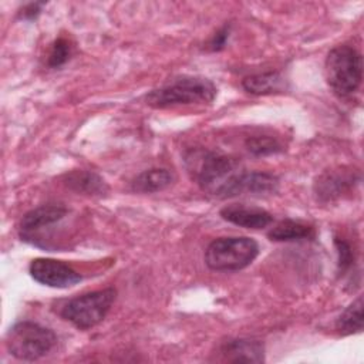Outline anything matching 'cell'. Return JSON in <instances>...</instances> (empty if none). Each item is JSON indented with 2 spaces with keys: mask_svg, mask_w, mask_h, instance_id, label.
Listing matches in <instances>:
<instances>
[{
  "mask_svg": "<svg viewBox=\"0 0 364 364\" xmlns=\"http://www.w3.org/2000/svg\"><path fill=\"white\" fill-rule=\"evenodd\" d=\"M65 183L73 191L84 192L88 195H102L107 191L102 178L90 171H74L68 173Z\"/></svg>",
  "mask_w": 364,
  "mask_h": 364,
  "instance_id": "cell-15",
  "label": "cell"
},
{
  "mask_svg": "<svg viewBox=\"0 0 364 364\" xmlns=\"http://www.w3.org/2000/svg\"><path fill=\"white\" fill-rule=\"evenodd\" d=\"M220 354L226 361L262 363L264 360V348L259 340L236 338L229 340L220 347Z\"/></svg>",
  "mask_w": 364,
  "mask_h": 364,
  "instance_id": "cell-11",
  "label": "cell"
},
{
  "mask_svg": "<svg viewBox=\"0 0 364 364\" xmlns=\"http://www.w3.org/2000/svg\"><path fill=\"white\" fill-rule=\"evenodd\" d=\"M267 237L274 242H291L314 237V229L306 223L284 219L270 229Z\"/></svg>",
  "mask_w": 364,
  "mask_h": 364,
  "instance_id": "cell-14",
  "label": "cell"
},
{
  "mask_svg": "<svg viewBox=\"0 0 364 364\" xmlns=\"http://www.w3.org/2000/svg\"><path fill=\"white\" fill-rule=\"evenodd\" d=\"M246 148L249 152H252L253 155H257V156L277 154L283 149L282 144L277 139L267 136V135L249 136L246 141Z\"/></svg>",
  "mask_w": 364,
  "mask_h": 364,
  "instance_id": "cell-17",
  "label": "cell"
},
{
  "mask_svg": "<svg viewBox=\"0 0 364 364\" xmlns=\"http://www.w3.org/2000/svg\"><path fill=\"white\" fill-rule=\"evenodd\" d=\"M220 216L222 219L246 229H263L273 222V216L267 210L237 203L222 208Z\"/></svg>",
  "mask_w": 364,
  "mask_h": 364,
  "instance_id": "cell-9",
  "label": "cell"
},
{
  "mask_svg": "<svg viewBox=\"0 0 364 364\" xmlns=\"http://www.w3.org/2000/svg\"><path fill=\"white\" fill-rule=\"evenodd\" d=\"M186 166L206 193L225 199L237 195H266L276 192L279 179L267 172H250L235 158L203 149L189 151Z\"/></svg>",
  "mask_w": 364,
  "mask_h": 364,
  "instance_id": "cell-1",
  "label": "cell"
},
{
  "mask_svg": "<svg viewBox=\"0 0 364 364\" xmlns=\"http://www.w3.org/2000/svg\"><path fill=\"white\" fill-rule=\"evenodd\" d=\"M57 346L55 333L34 321L16 323L6 336L9 353L23 361H34L46 357Z\"/></svg>",
  "mask_w": 364,
  "mask_h": 364,
  "instance_id": "cell-4",
  "label": "cell"
},
{
  "mask_svg": "<svg viewBox=\"0 0 364 364\" xmlns=\"http://www.w3.org/2000/svg\"><path fill=\"white\" fill-rule=\"evenodd\" d=\"M173 181L172 173L165 168H152L141 172L131 182V188L139 193H154L166 189Z\"/></svg>",
  "mask_w": 364,
  "mask_h": 364,
  "instance_id": "cell-13",
  "label": "cell"
},
{
  "mask_svg": "<svg viewBox=\"0 0 364 364\" xmlns=\"http://www.w3.org/2000/svg\"><path fill=\"white\" fill-rule=\"evenodd\" d=\"M44 6V3H30V4H26L21 11H20V16L21 18H26V20H33L36 18L40 11H41V7Z\"/></svg>",
  "mask_w": 364,
  "mask_h": 364,
  "instance_id": "cell-21",
  "label": "cell"
},
{
  "mask_svg": "<svg viewBox=\"0 0 364 364\" xmlns=\"http://www.w3.org/2000/svg\"><path fill=\"white\" fill-rule=\"evenodd\" d=\"M117 291L112 287L77 296L61 307L60 316L80 330L95 327L109 311Z\"/></svg>",
  "mask_w": 364,
  "mask_h": 364,
  "instance_id": "cell-6",
  "label": "cell"
},
{
  "mask_svg": "<svg viewBox=\"0 0 364 364\" xmlns=\"http://www.w3.org/2000/svg\"><path fill=\"white\" fill-rule=\"evenodd\" d=\"M242 87L253 95H269L282 92L286 88L284 78L277 71L253 74L242 81Z\"/></svg>",
  "mask_w": 364,
  "mask_h": 364,
  "instance_id": "cell-12",
  "label": "cell"
},
{
  "mask_svg": "<svg viewBox=\"0 0 364 364\" xmlns=\"http://www.w3.org/2000/svg\"><path fill=\"white\" fill-rule=\"evenodd\" d=\"M336 245H337V252H338V267L340 272H346L354 262V256L351 252V247L347 242L341 240V239H336Z\"/></svg>",
  "mask_w": 364,
  "mask_h": 364,
  "instance_id": "cell-19",
  "label": "cell"
},
{
  "mask_svg": "<svg viewBox=\"0 0 364 364\" xmlns=\"http://www.w3.org/2000/svg\"><path fill=\"white\" fill-rule=\"evenodd\" d=\"M259 255V245L247 236L218 237L209 243L205 262L216 272H236L247 267Z\"/></svg>",
  "mask_w": 364,
  "mask_h": 364,
  "instance_id": "cell-5",
  "label": "cell"
},
{
  "mask_svg": "<svg viewBox=\"0 0 364 364\" xmlns=\"http://www.w3.org/2000/svg\"><path fill=\"white\" fill-rule=\"evenodd\" d=\"M70 54H71V46H70L68 40H65L63 37L57 38L51 44V48H50V53H48V57H47L48 67L57 68V67L65 64L70 58Z\"/></svg>",
  "mask_w": 364,
  "mask_h": 364,
  "instance_id": "cell-18",
  "label": "cell"
},
{
  "mask_svg": "<svg viewBox=\"0 0 364 364\" xmlns=\"http://www.w3.org/2000/svg\"><path fill=\"white\" fill-rule=\"evenodd\" d=\"M336 328L340 334L348 336L363 330V297L358 296L337 318Z\"/></svg>",
  "mask_w": 364,
  "mask_h": 364,
  "instance_id": "cell-16",
  "label": "cell"
},
{
  "mask_svg": "<svg viewBox=\"0 0 364 364\" xmlns=\"http://www.w3.org/2000/svg\"><path fill=\"white\" fill-rule=\"evenodd\" d=\"M360 182V172L351 168L326 171L314 182V193L320 200H333L350 192Z\"/></svg>",
  "mask_w": 364,
  "mask_h": 364,
  "instance_id": "cell-8",
  "label": "cell"
},
{
  "mask_svg": "<svg viewBox=\"0 0 364 364\" xmlns=\"http://www.w3.org/2000/svg\"><path fill=\"white\" fill-rule=\"evenodd\" d=\"M216 97L215 84L203 77H181L146 94L145 101L152 108H168L186 104H209Z\"/></svg>",
  "mask_w": 364,
  "mask_h": 364,
  "instance_id": "cell-2",
  "label": "cell"
},
{
  "mask_svg": "<svg viewBox=\"0 0 364 364\" xmlns=\"http://www.w3.org/2000/svg\"><path fill=\"white\" fill-rule=\"evenodd\" d=\"M326 80L330 88L341 98L353 95L363 80V57L351 46L334 47L324 64Z\"/></svg>",
  "mask_w": 364,
  "mask_h": 364,
  "instance_id": "cell-3",
  "label": "cell"
},
{
  "mask_svg": "<svg viewBox=\"0 0 364 364\" xmlns=\"http://www.w3.org/2000/svg\"><path fill=\"white\" fill-rule=\"evenodd\" d=\"M228 37H229V27L225 26V27H222L219 31H216L215 36L210 38V41H209V48H210L212 51H219V50H222V48L225 47V44H226Z\"/></svg>",
  "mask_w": 364,
  "mask_h": 364,
  "instance_id": "cell-20",
  "label": "cell"
},
{
  "mask_svg": "<svg viewBox=\"0 0 364 364\" xmlns=\"http://www.w3.org/2000/svg\"><path fill=\"white\" fill-rule=\"evenodd\" d=\"M28 272L31 277L40 284L55 287V289H67L81 282V274L74 270L70 264L48 259V257H37L31 260L28 266Z\"/></svg>",
  "mask_w": 364,
  "mask_h": 364,
  "instance_id": "cell-7",
  "label": "cell"
},
{
  "mask_svg": "<svg viewBox=\"0 0 364 364\" xmlns=\"http://www.w3.org/2000/svg\"><path fill=\"white\" fill-rule=\"evenodd\" d=\"M65 215L67 209L58 205H43L28 210L20 220L21 237H28L34 232L60 222Z\"/></svg>",
  "mask_w": 364,
  "mask_h": 364,
  "instance_id": "cell-10",
  "label": "cell"
}]
</instances>
